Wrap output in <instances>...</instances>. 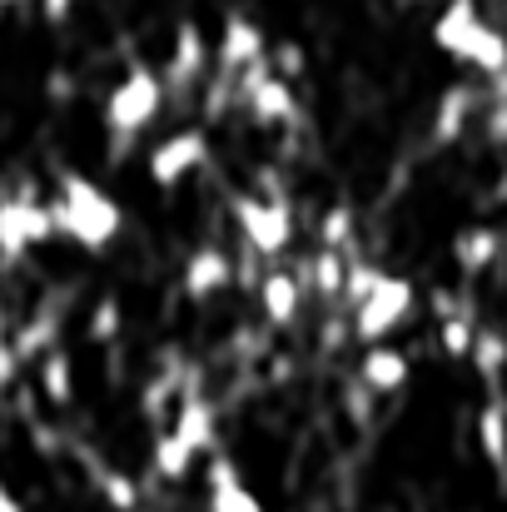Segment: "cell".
<instances>
[{
	"label": "cell",
	"mask_w": 507,
	"mask_h": 512,
	"mask_svg": "<svg viewBox=\"0 0 507 512\" xmlns=\"http://www.w3.org/2000/svg\"><path fill=\"white\" fill-rule=\"evenodd\" d=\"M234 284V259L219 249V244H199L189 259H184V274H179V289L189 304H204L214 294H224Z\"/></svg>",
	"instance_id": "10"
},
{
	"label": "cell",
	"mask_w": 507,
	"mask_h": 512,
	"mask_svg": "<svg viewBox=\"0 0 507 512\" xmlns=\"http://www.w3.org/2000/svg\"><path fill=\"white\" fill-rule=\"evenodd\" d=\"M199 165H209V135L194 130V125H189V130H174L169 140H160V145L150 150V160H145L155 189H174L179 179H189Z\"/></svg>",
	"instance_id": "8"
},
{
	"label": "cell",
	"mask_w": 507,
	"mask_h": 512,
	"mask_svg": "<svg viewBox=\"0 0 507 512\" xmlns=\"http://www.w3.org/2000/svg\"><path fill=\"white\" fill-rule=\"evenodd\" d=\"M204 483H209V493H224V488H239L244 473H239V463H234L229 453H209V473H204Z\"/></svg>",
	"instance_id": "30"
},
{
	"label": "cell",
	"mask_w": 507,
	"mask_h": 512,
	"mask_svg": "<svg viewBox=\"0 0 507 512\" xmlns=\"http://www.w3.org/2000/svg\"><path fill=\"white\" fill-rule=\"evenodd\" d=\"M0 512H25V503H20V498L5 488V483H0Z\"/></svg>",
	"instance_id": "36"
},
{
	"label": "cell",
	"mask_w": 507,
	"mask_h": 512,
	"mask_svg": "<svg viewBox=\"0 0 507 512\" xmlns=\"http://www.w3.org/2000/svg\"><path fill=\"white\" fill-rule=\"evenodd\" d=\"M194 448L184 443V438H174V433H155V443H150V468H155V478H165V483H184L189 478V468H194Z\"/></svg>",
	"instance_id": "21"
},
{
	"label": "cell",
	"mask_w": 507,
	"mask_h": 512,
	"mask_svg": "<svg viewBox=\"0 0 507 512\" xmlns=\"http://www.w3.org/2000/svg\"><path fill=\"white\" fill-rule=\"evenodd\" d=\"M50 204V219H55V234L80 244L85 254H105L120 229H125V209L115 194H105L90 174L80 170H60L55 174V194L45 199Z\"/></svg>",
	"instance_id": "1"
},
{
	"label": "cell",
	"mask_w": 507,
	"mask_h": 512,
	"mask_svg": "<svg viewBox=\"0 0 507 512\" xmlns=\"http://www.w3.org/2000/svg\"><path fill=\"white\" fill-rule=\"evenodd\" d=\"M50 239H55V219H50V204L35 194V184L0 194V264H20L30 249Z\"/></svg>",
	"instance_id": "4"
},
{
	"label": "cell",
	"mask_w": 507,
	"mask_h": 512,
	"mask_svg": "<svg viewBox=\"0 0 507 512\" xmlns=\"http://www.w3.org/2000/svg\"><path fill=\"white\" fill-rule=\"evenodd\" d=\"M120 329H125V304H120L115 294L95 299V309H90V319H85V339L90 343H115L120 339Z\"/></svg>",
	"instance_id": "23"
},
{
	"label": "cell",
	"mask_w": 507,
	"mask_h": 512,
	"mask_svg": "<svg viewBox=\"0 0 507 512\" xmlns=\"http://www.w3.org/2000/svg\"><path fill=\"white\" fill-rule=\"evenodd\" d=\"M483 125H488V140H493V145H507V100L488 110V120H483Z\"/></svg>",
	"instance_id": "34"
},
{
	"label": "cell",
	"mask_w": 507,
	"mask_h": 512,
	"mask_svg": "<svg viewBox=\"0 0 507 512\" xmlns=\"http://www.w3.org/2000/svg\"><path fill=\"white\" fill-rule=\"evenodd\" d=\"M15 373H20V358H15V348H10V339H0V398L10 393Z\"/></svg>",
	"instance_id": "32"
},
{
	"label": "cell",
	"mask_w": 507,
	"mask_h": 512,
	"mask_svg": "<svg viewBox=\"0 0 507 512\" xmlns=\"http://www.w3.org/2000/svg\"><path fill=\"white\" fill-rule=\"evenodd\" d=\"M468 363H473V373H478L483 383H498L507 373V334L498 324H478V339H473Z\"/></svg>",
	"instance_id": "22"
},
{
	"label": "cell",
	"mask_w": 507,
	"mask_h": 512,
	"mask_svg": "<svg viewBox=\"0 0 507 512\" xmlns=\"http://www.w3.org/2000/svg\"><path fill=\"white\" fill-rule=\"evenodd\" d=\"M353 229H358L353 204H329L324 219H319V249H338L343 254V244H353Z\"/></svg>",
	"instance_id": "25"
},
{
	"label": "cell",
	"mask_w": 507,
	"mask_h": 512,
	"mask_svg": "<svg viewBox=\"0 0 507 512\" xmlns=\"http://www.w3.org/2000/svg\"><path fill=\"white\" fill-rule=\"evenodd\" d=\"M294 279H299L309 294H319V299H343L348 264H343V254H338V249H314L309 259H299V264H294Z\"/></svg>",
	"instance_id": "18"
},
{
	"label": "cell",
	"mask_w": 507,
	"mask_h": 512,
	"mask_svg": "<svg viewBox=\"0 0 507 512\" xmlns=\"http://www.w3.org/2000/svg\"><path fill=\"white\" fill-rule=\"evenodd\" d=\"M383 274H388V269H378L373 259H348V279H343V304H348V314L383 284Z\"/></svg>",
	"instance_id": "26"
},
{
	"label": "cell",
	"mask_w": 507,
	"mask_h": 512,
	"mask_svg": "<svg viewBox=\"0 0 507 512\" xmlns=\"http://www.w3.org/2000/svg\"><path fill=\"white\" fill-rule=\"evenodd\" d=\"M209 512H264L259 493L254 488H224V493H209Z\"/></svg>",
	"instance_id": "29"
},
{
	"label": "cell",
	"mask_w": 507,
	"mask_h": 512,
	"mask_svg": "<svg viewBox=\"0 0 507 512\" xmlns=\"http://www.w3.org/2000/svg\"><path fill=\"white\" fill-rule=\"evenodd\" d=\"M413 363L403 348H388V343H373L363 358H358V383H368L373 393H398L408 383Z\"/></svg>",
	"instance_id": "15"
},
{
	"label": "cell",
	"mask_w": 507,
	"mask_h": 512,
	"mask_svg": "<svg viewBox=\"0 0 507 512\" xmlns=\"http://www.w3.org/2000/svg\"><path fill=\"white\" fill-rule=\"evenodd\" d=\"M433 45L488 80H498L507 70V35L493 20H483L478 0H448L443 15L433 20Z\"/></svg>",
	"instance_id": "2"
},
{
	"label": "cell",
	"mask_w": 507,
	"mask_h": 512,
	"mask_svg": "<svg viewBox=\"0 0 507 512\" xmlns=\"http://www.w3.org/2000/svg\"><path fill=\"white\" fill-rule=\"evenodd\" d=\"M269 70H274L279 80H289V85H294V80L309 70L304 45H299V40H274V45H269Z\"/></svg>",
	"instance_id": "28"
},
{
	"label": "cell",
	"mask_w": 507,
	"mask_h": 512,
	"mask_svg": "<svg viewBox=\"0 0 507 512\" xmlns=\"http://www.w3.org/2000/svg\"><path fill=\"white\" fill-rule=\"evenodd\" d=\"M373 398H378V393H373L368 383H358V378H353V383L343 388V413H348V418L363 428V423L373 418Z\"/></svg>",
	"instance_id": "31"
},
{
	"label": "cell",
	"mask_w": 507,
	"mask_h": 512,
	"mask_svg": "<svg viewBox=\"0 0 507 512\" xmlns=\"http://www.w3.org/2000/svg\"><path fill=\"white\" fill-rule=\"evenodd\" d=\"M169 433L184 438L194 453H214V448H219V413H214V403H209L199 388L184 383V393H179V403H174Z\"/></svg>",
	"instance_id": "12"
},
{
	"label": "cell",
	"mask_w": 507,
	"mask_h": 512,
	"mask_svg": "<svg viewBox=\"0 0 507 512\" xmlns=\"http://www.w3.org/2000/svg\"><path fill=\"white\" fill-rule=\"evenodd\" d=\"M473 110H478V90L473 85H448L433 105V145H453L468 130Z\"/></svg>",
	"instance_id": "16"
},
{
	"label": "cell",
	"mask_w": 507,
	"mask_h": 512,
	"mask_svg": "<svg viewBox=\"0 0 507 512\" xmlns=\"http://www.w3.org/2000/svg\"><path fill=\"white\" fill-rule=\"evenodd\" d=\"M234 224L244 234V244L259 259H279L294 244V204L289 199H259V194H234Z\"/></svg>",
	"instance_id": "5"
},
{
	"label": "cell",
	"mask_w": 507,
	"mask_h": 512,
	"mask_svg": "<svg viewBox=\"0 0 507 512\" xmlns=\"http://www.w3.org/2000/svg\"><path fill=\"white\" fill-rule=\"evenodd\" d=\"M418 309V289L408 274H383V284L353 309V339H363L368 348L373 343H388V334H398Z\"/></svg>",
	"instance_id": "6"
},
{
	"label": "cell",
	"mask_w": 507,
	"mask_h": 512,
	"mask_svg": "<svg viewBox=\"0 0 507 512\" xmlns=\"http://www.w3.org/2000/svg\"><path fill=\"white\" fill-rule=\"evenodd\" d=\"M100 498L110 503L115 512H135L140 508V483L130 478V473H120V468H100Z\"/></svg>",
	"instance_id": "27"
},
{
	"label": "cell",
	"mask_w": 507,
	"mask_h": 512,
	"mask_svg": "<svg viewBox=\"0 0 507 512\" xmlns=\"http://www.w3.org/2000/svg\"><path fill=\"white\" fill-rule=\"evenodd\" d=\"M269 55V40H264V30L249 20V15H229L224 20V30H219V45H214V60H219V75H244L254 60H264Z\"/></svg>",
	"instance_id": "9"
},
{
	"label": "cell",
	"mask_w": 507,
	"mask_h": 512,
	"mask_svg": "<svg viewBox=\"0 0 507 512\" xmlns=\"http://www.w3.org/2000/svg\"><path fill=\"white\" fill-rule=\"evenodd\" d=\"M259 309L269 329H294L299 309H304V284L294 279V269H264L259 279Z\"/></svg>",
	"instance_id": "13"
},
{
	"label": "cell",
	"mask_w": 507,
	"mask_h": 512,
	"mask_svg": "<svg viewBox=\"0 0 507 512\" xmlns=\"http://www.w3.org/2000/svg\"><path fill=\"white\" fill-rule=\"evenodd\" d=\"M234 100H239V105L249 110V120L264 125V130H279V125H294V120H299L294 85L269 70V55L254 60L244 75H234Z\"/></svg>",
	"instance_id": "7"
},
{
	"label": "cell",
	"mask_w": 507,
	"mask_h": 512,
	"mask_svg": "<svg viewBox=\"0 0 507 512\" xmlns=\"http://www.w3.org/2000/svg\"><path fill=\"white\" fill-rule=\"evenodd\" d=\"M473 339H478L473 304H468L463 314H453V319H443V324H438V348H443L448 358H468V353H473Z\"/></svg>",
	"instance_id": "24"
},
{
	"label": "cell",
	"mask_w": 507,
	"mask_h": 512,
	"mask_svg": "<svg viewBox=\"0 0 507 512\" xmlns=\"http://www.w3.org/2000/svg\"><path fill=\"white\" fill-rule=\"evenodd\" d=\"M5 5H20V0H0V10H5Z\"/></svg>",
	"instance_id": "37"
},
{
	"label": "cell",
	"mask_w": 507,
	"mask_h": 512,
	"mask_svg": "<svg viewBox=\"0 0 507 512\" xmlns=\"http://www.w3.org/2000/svg\"><path fill=\"white\" fill-rule=\"evenodd\" d=\"M498 254H503V234L493 224H473V229H458L453 234V264H458L463 279L488 274L498 264Z\"/></svg>",
	"instance_id": "14"
},
{
	"label": "cell",
	"mask_w": 507,
	"mask_h": 512,
	"mask_svg": "<svg viewBox=\"0 0 507 512\" xmlns=\"http://www.w3.org/2000/svg\"><path fill=\"white\" fill-rule=\"evenodd\" d=\"M209 70V40L194 20H179L174 25V45H169V65H165V90H194Z\"/></svg>",
	"instance_id": "11"
},
{
	"label": "cell",
	"mask_w": 507,
	"mask_h": 512,
	"mask_svg": "<svg viewBox=\"0 0 507 512\" xmlns=\"http://www.w3.org/2000/svg\"><path fill=\"white\" fill-rule=\"evenodd\" d=\"M40 393H45L50 408H70L75 403V363H70L65 348H50L40 358Z\"/></svg>",
	"instance_id": "20"
},
{
	"label": "cell",
	"mask_w": 507,
	"mask_h": 512,
	"mask_svg": "<svg viewBox=\"0 0 507 512\" xmlns=\"http://www.w3.org/2000/svg\"><path fill=\"white\" fill-rule=\"evenodd\" d=\"M165 95H169L165 80H160L150 65H130V70H125V80H120V85L110 90V100H105V130L120 140V145H115V155H125V150H130V140L160 120Z\"/></svg>",
	"instance_id": "3"
},
{
	"label": "cell",
	"mask_w": 507,
	"mask_h": 512,
	"mask_svg": "<svg viewBox=\"0 0 507 512\" xmlns=\"http://www.w3.org/2000/svg\"><path fill=\"white\" fill-rule=\"evenodd\" d=\"M478 448L488 458V468L498 473V488L507 493V398H488L478 413Z\"/></svg>",
	"instance_id": "17"
},
{
	"label": "cell",
	"mask_w": 507,
	"mask_h": 512,
	"mask_svg": "<svg viewBox=\"0 0 507 512\" xmlns=\"http://www.w3.org/2000/svg\"><path fill=\"white\" fill-rule=\"evenodd\" d=\"M70 10H75V0H40L45 25H65V20H70Z\"/></svg>",
	"instance_id": "35"
},
{
	"label": "cell",
	"mask_w": 507,
	"mask_h": 512,
	"mask_svg": "<svg viewBox=\"0 0 507 512\" xmlns=\"http://www.w3.org/2000/svg\"><path fill=\"white\" fill-rule=\"evenodd\" d=\"M45 95L60 105V100H70V95H75V80H70L65 70H50V75H45Z\"/></svg>",
	"instance_id": "33"
},
{
	"label": "cell",
	"mask_w": 507,
	"mask_h": 512,
	"mask_svg": "<svg viewBox=\"0 0 507 512\" xmlns=\"http://www.w3.org/2000/svg\"><path fill=\"white\" fill-rule=\"evenodd\" d=\"M55 339H60V309H40V314H30L15 334H10V348H15V358L20 363H40L50 348H55Z\"/></svg>",
	"instance_id": "19"
}]
</instances>
